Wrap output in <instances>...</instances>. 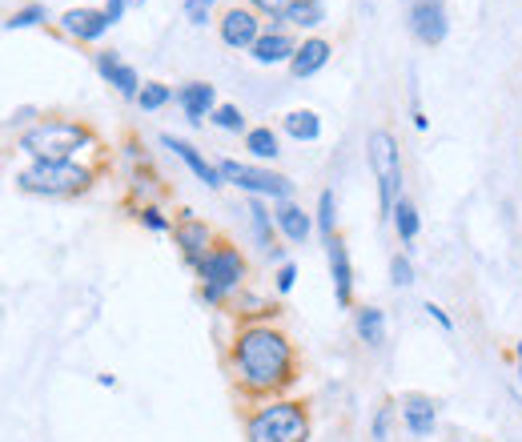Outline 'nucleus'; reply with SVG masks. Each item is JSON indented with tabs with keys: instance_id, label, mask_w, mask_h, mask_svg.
Segmentation results:
<instances>
[{
	"instance_id": "nucleus-1",
	"label": "nucleus",
	"mask_w": 522,
	"mask_h": 442,
	"mask_svg": "<svg viewBox=\"0 0 522 442\" xmlns=\"http://www.w3.org/2000/svg\"><path fill=\"white\" fill-rule=\"evenodd\" d=\"M233 370L245 390H257V394L282 390L294 378V346L286 334L270 326H249L233 342Z\"/></svg>"
},
{
	"instance_id": "nucleus-2",
	"label": "nucleus",
	"mask_w": 522,
	"mask_h": 442,
	"mask_svg": "<svg viewBox=\"0 0 522 442\" xmlns=\"http://www.w3.org/2000/svg\"><path fill=\"white\" fill-rule=\"evenodd\" d=\"M249 442H310V414L302 402H270L249 418Z\"/></svg>"
},
{
	"instance_id": "nucleus-3",
	"label": "nucleus",
	"mask_w": 522,
	"mask_h": 442,
	"mask_svg": "<svg viewBox=\"0 0 522 442\" xmlns=\"http://www.w3.org/2000/svg\"><path fill=\"white\" fill-rule=\"evenodd\" d=\"M85 145H89V129L69 121H45L21 137V149L33 153L37 161H73V153Z\"/></svg>"
},
{
	"instance_id": "nucleus-4",
	"label": "nucleus",
	"mask_w": 522,
	"mask_h": 442,
	"mask_svg": "<svg viewBox=\"0 0 522 442\" xmlns=\"http://www.w3.org/2000/svg\"><path fill=\"white\" fill-rule=\"evenodd\" d=\"M366 157L378 181V201H382V217L394 213L398 205V189H402V157H398V141L386 129H374L366 141Z\"/></svg>"
},
{
	"instance_id": "nucleus-5",
	"label": "nucleus",
	"mask_w": 522,
	"mask_h": 442,
	"mask_svg": "<svg viewBox=\"0 0 522 442\" xmlns=\"http://www.w3.org/2000/svg\"><path fill=\"white\" fill-rule=\"evenodd\" d=\"M21 189L45 193V197H69V193L89 189V169L73 161H37L33 169L21 173Z\"/></svg>"
},
{
	"instance_id": "nucleus-6",
	"label": "nucleus",
	"mask_w": 522,
	"mask_h": 442,
	"mask_svg": "<svg viewBox=\"0 0 522 442\" xmlns=\"http://www.w3.org/2000/svg\"><path fill=\"white\" fill-rule=\"evenodd\" d=\"M197 274H201V294H205V302H221L229 290L241 286V278H245V258H241L233 246H217V250L205 254V262L197 266Z\"/></svg>"
},
{
	"instance_id": "nucleus-7",
	"label": "nucleus",
	"mask_w": 522,
	"mask_h": 442,
	"mask_svg": "<svg viewBox=\"0 0 522 442\" xmlns=\"http://www.w3.org/2000/svg\"><path fill=\"white\" fill-rule=\"evenodd\" d=\"M225 181H233L237 189L245 193H257V197H278V201H290L294 193V181L282 177V173H270V169H257V165H241V161H221L217 165Z\"/></svg>"
},
{
	"instance_id": "nucleus-8",
	"label": "nucleus",
	"mask_w": 522,
	"mask_h": 442,
	"mask_svg": "<svg viewBox=\"0 0 522 442\" xmlns=\"http://www.w3.org/2000/svg\"><path fill=\"white\" fill-rule=\"evenodd\" d=\"M410 29L422 45H442L450 25H446V5L442 0H414L410 9Z\"/></svg>"
},
{
	"instance_id": "nucleus-9",
	"label": "nucleus",
	"mask_w": 522,
	"mask_h": 442,
	"mask_svg": "<svg viewBox=\"0 0 522 442\" xmlns=\"http://www.w3.org/2000/svg\"><path fill=\"white\" fill-rule=\"evenodd\" d=\"M402 422L414 438H430L434 426H438V402L426 398V394H406L402 398Z\"/></svg>"
},
{
	"instance_id": "nucleus-10",
	"label": "nucleus",
	"mask_w": 522,
	"mask_h": 442,
	"mask_svg": "<svg viewBox=\"0 0 522 442\" xmlns=\"http://www.w3.org/2000/svg\"><path fill=\"white\" fill-rule=\"evenodd\" d=\"M326 254H330V274H334V298H338L342 310H350V302H354V270H350V254H346V246H342L338 238L326 242Z\"/></svg>"
},
{
	"instance_id": "nucleus-11",
	"label": "nucleus",
	"mask_w": 522,
	"mask_h": 442,
	"mask_svg": "<svg viewBox=\"0 0 522 442\" xmlns=\"http://www.w3.org/2000/svg\"><path fill=\"white\" fill-rule=\"evenodd\" d=\"M209 242H213V234H209L205 221L185 217L181 226H177V246H181V254H185V262H189V266H201V262H205Z\"/></svg>"
},
{
	"instance_id": "nucleus-12",
	"label": "nucleus",
	"mask_w": 522,
	"mask_h": 442,
	"mask_svg": "<svg viewBox=\"0 0 522 442\" xmlns=\"http://www.w3.org/2000/svg\"><path fill=\"white\" fill-rule=\"evenodd\" d=\"M257 37H261V33H257V17H253V13L233 9V13L221 17V41H225L229 49H253Z\"/></svg>"
},
{
	"instance_id": "nucleus-13",
	"label": "nucleus",
	"mask_w": 522,
	"mask_h": 442,
	"mask_svg": "<svg viewBox=\"0 0 522 442\" xmlns=\"http://www.w3.org/2000/svg\"><path fill=\"white\" fill-rule=\"evenodd\" d=\"M161 145H165V149H173V153H177V157H181V161H185V165H189V169H193V173H197V177H201L209 189H217V185L225 181V177H221V169H217V165H209V161H205V157H201V153H197L189 141H181V137L165 133V137H161Z\"/></svg>"
},
{
	"instance_id": "nucleus-14",
	"label": "nucleus",
	"mask_w": 522,
	"mask_h": 442,
	"mask_svg": "<svg viewBox=\"0 0 522 442\" xmlns=\"http://www.w3.org/2000/svg\"><path fill=\"white\" fill-rule=\"evenodd\" d=\"M177 101H181V109H185V117H189L193 125H201L205 113L217 109V93H213V85H205V81H189V85H181Z\"/></svg>"
},
{
	"instance_id": "nucleus-15",
	"label": "nucleus",
	"mask_w": 522,
	"mask_h": 442,
	"mask_svg": "<svg viewBox=\"0 0 522 442\" xmlns=\"http://www.w3.org/2000/svg\"><path fill=\"white\" fill-rule=\"evenodd\" d=\"M65 29L73 37H81V41H97V37L109 33V17H105V9H69Z\"/></svg>"
},
{
	"instance_id": "nucleus-16",
	"label": "nucleus",
	"mask_w": 522,
	"mask_h": 442,
	"mask_svg": "<svg viewBox=\"0 0 522 442\" xmlns=\"http://www.w3.org/2000/svg\"><path fill=\"white\" fill-rule=\"evenodd\" d=\"M294 53H298V45L286 37V33H266V37H257V45H253V61L257 65H278V61H294Z\"/></svg>"
},
{
	"instance_id": "nucleus-17",
	"label": "nucleus",
	"mask_w": 522,
	"mask_h": 442,
	"mask_svg": "<svg viewBox=\"0 0 522 442\" xmlns=\"http://www.w3.org/2000/svg\"><path fill=\"white\" fill-rule=\"evenodd\" d=\"M274 221H278V230L290 238V242H306L310 238V230H314V221H310V213L306 209H298L294 201H282L278 205V213H274Z\"/></svg>"
},
{
	"instance_id": "nucleus-18",
	"label": "nucleus",
	"mask_w": 522,
	"mask_h": 442,
	"mask_svg": "<svg viewBox=\"0 0 522 442\" xmlns=\"http://www.w3.org/2000/svg\"><path fill=\"white\" fill-rule=\"evenodd\" d=\"M97 69H101V77H105L109 85H117L125 97H137V93H141L137 73H133L129 65H121V61H117V53H101V57H97Z\"/></svg>"
},
{
	"instance_id": "nucleus-19",
	"label": "nucleus",
	"mask_w": 522,
	"mask_h": 442,
	"mask_svg": "<svg viewBox=\"0 0 522 442\" xmlns=\"http://www.w3.org/2000/svg\"><path fill=\"white\" fill-rule=\"evenodd\" d=\"M326 61H330V45L314 37V41L298 45V53H294V61H290V73H294V77H314Z\"/></svg>"
},
{
	"instance_id": "nucleus-20",
	"label": "nucleus",
	"mask_w": 522,
	"mask_h": 442,
	"mask_svg": "<svg viewBox=\"0 0 522 442\" xmlns=\"http://www.w3.org/2000/svg\"><path fill=\"white\" fill-rule=\"evenodd\" d=\"M358 338L366 346H382L386 342V314L378 306H362L358 310Z\"/></svg>"
},
{
	"instance_id": "nucleus-21",
	"label": "nucleus",
	"mask_w": 522,
	"mask_h": 442,
	"mask_svg": "<svg viewBox=\"0 0 522 442\" xmlns=\"http://www.w3.org/2000/svg\"><path fill=\"white\" fill-rule=\"evenodd\" d=\"M249 226H253V234H257L261 250L278 258V250H274V221H270V209L261 205V201H249Z\"/></svg>"
},
{
	"instance_id": "nucleus-22",
	"label": "nucleus",
	"mask_w": 522,
	"mask_h": 442,
	"mask_svg": "<svg viewBox=\"0 0 522 442\" xmlns=\"http://www.w3.org/2000/svg\"><path fill=\"white\" fill-rule=\"evenodd\" d=\"M394 226H398V238L410 246L414 238H418V230H422V221H418V209H414V201H406V197H398V205H394Z\"/></svg>"
},
{
	"instance_id": "nucleus-23",
	"label": "nucleus",
	"mask_w": 522,
	"mask_h": 442,
	"mask_svg": "<svg viewBox=\"0 0 522 442\" xmlns=\"http://www.w3.org/2000/svg\"><path fill=\"white\" fill-rule=\"evenodd\" d=\"M286 133L298 137V141H318L322 121H318V113H310V109H294V113L286 117Z\"/></svg>"
},
{
	"instance_id": "nucleus-24",
	"label": "nucleus",
	"mask_w": 522,
	"mask_h": 442,
	"mask_svg": "<svg viewBox=\"0 0 522 442\" xmlns=\"http://www.w3.org/2000/svg\"><path fill=\"white\" fill-rule=\"evenodd\" d=\"M245 149L253 153V157H261V161H270V157H278L282 149H278V133L274 129H249L245 133Z\"/></svg>"
},
{
	"instance_id": "nucleus-25",
	"label": "nucleus",
	"mask_w": 522,
	"mask_h": 442,
	"mask_svg": "<svg viewBox=\"0 0 522 442\" xmlns=\"http://www.w3.org/2000/svg\"><path fill=\"white\" fill-rule=\"evenodd\" d=\"M322 17H326V9L318 5V0H294V5L286 9V21H294V25H302V29L322 25Z\"/></svg>"
},
{
	"instance_id": "nucleus-26",
	"label": "nucleus",
	"mask_w": 522,
	"mask_h": 442,
	"mask_svg": "<svg viewBox=\"0 0 522 442\" xmlns=\"http://www.w3.org/2000/svg\"><path fill=\"white\" fill-rule=\"evenodd\" d=\"M334 226H338V201H334V193L326 189L322 197H318V230H322V238L330 242V238H338L334 234Z\"/></svg>"
},
{
	"instance_id": "nucleus-27",
	"label": "nucleus",
	"mask_w": 522,
	"mask_h": 442,
	"mask_svg": "<svg viewBox=\"0 0 522 442\" xmlns=\"http://www.w3.org/2000/svg\"><path fill=\"white\" fill-rule=\"evenodd\" d=\"M213 125H221V129H229V133H241V129H245V117H241L237 105H217V109H213Z\"/></svg>"
},
{
	"instance_id": "nucleus-28",
	"label": "nucleus",
	"mask_w": 522,
	"mask_h": 442,
	"mask_svg": "<svg viewBox=\"0 0 522 442\" xmlns=\"http://www.w3.org/2000/svg\"><path fill=\"white\" fill-rule=\"evenodd\" d=\"M173 93L165 89V85H157V81H149V85H141V93H137V101H141V109H161L165 101H169Z\"/></svg>"
},
{
	"instance_id": "nucleus-29",
	"label": "nucleus",
	"mask_w": 522,
	"mask_h": 442,
	"mask_svg": "<svg viewBox=\"0 0 522 442\" xmlns=\"http://www.w3.org/2000/svg\"><path fill=\"white\" fill-rule=\"evenodd\" d=\"M41 21H45V5H29V9L13 13L5 25H9V29H33V25H41Z\"/></svg>"
},
{
	"instance_id": "nucleus-30",
	"label": "nucleus",
	"mask_w": 522,
	"mask_h": 442,
	"mask_svg": "<svg viewBox=\"0 0 522 442\" xmlns=\"http://www.w3.org/2000/svg\"><path fill=\"white\" fill-rule=\"evenodd\" d=\"M390 422H394V406L386 402V406H378V414H374V426H370L374 442H390Z\"/></svg>"
},
{
	"instance_id": "nucleus-31",
	"label": "nucleus",
	"mask_w": 522,
	"mask_h": 442,
	"mask_svg": "<svg viewBox=\"0 0 522 442\" xmlns=\"http://www.w3.org/2000/svg\"><path fill=\"white\" fill-rule=\"evenodd\" d=\"M390 282H394L398 290H406V286L414 282V266L406 262V254H398V258L390 262Z\"/></svg>"
},
{
	"instance_id": "nucleus-32",
	"label": "nucleus",
	"mask_w": 522,
	"mask_h": 442,
	"mask_svg": "<svg viewBox=\"0 0 522 442\" xmlns=\"http://www.w3.org/2000/svg\"><path fill=\"white\" fill-rule=\"evenodd\" d=\"M249 5L261 9V13H270V17H286V9H290L286 0H249Z\"/></svg>"
},
{
	"instance_id": "nucleus-33",
	"label": "nucleus",
	"mask_w": 522,
	"mask_h": 442,
	"mask_svg": "<svg viewBox=\"0 0 522 442\" xmlns=\"http://www.w3.org/2000/svg\"><path fill=\"white\" fill-rule=\"evenodd\" d=\"M185 13L193 25H205L209 21V5H201V0H185Z\"/></svg>"
},
{
	"instance_id": "nucleus-34",
	"label": "nucleus",
	"mask_w": 522,
	"mask_h": 442,
	"mask_svg": "<svg viewBox=\"0 0 522 442\" xmlns=\"http://www.w3.org/2000/svg\"><path fill=\"white\" fill-rule=\"evenodd\" d=\"M141 221H145L149 230H157V234H161V230H169V221H165L157 209H145V213H141Z\"/></svg>"
},
{
	"instance_id": "nucleus-35",
	"label": "nucleus",
	"mask_w": 522,
	"mask_h": 442,
	"mask_svg": "<svg viewBox=\"0 0 522 442\" xmlns=\"http://www.w3.org/2000/svg\"><path fill=\"white\" fill-rule=\"evenodd\" d=\"M426 314H430V318H434V322H438L442 330H454V322H450V314H446L442 306H434V302H426Z\"/></svg>"
},
{
	"instance_id": "nucleus-36",
	"label": "nucleus",
	"mask_w": 522,
	"mask_h": 442,
	"mask_svg": "<svg viewBox=\"0 0 522 442\" xmlns=\"http://www.w3.org/2000/svg\"><path fill=\"white\" fill-rule=\"evenodd\" d=\"M294 278H298V270H294V266H282V274H278V290L290 294V290H294Z\"/></svg>"
},
{
	"instance_id": "nucleus-37",
	"label": "nucleus",
	"mask_w": 522,
	"mask_h": 442,
	"mask_svg": "<svg viewBox=\"0 0 522 442\" xmlns=\"http://www.w3.org/2000/svg\"><path fill=\"white\" fill-rule=\"evenodd\" d=\"M125 5H129V0H109V5H105V17H109V25H117V21H121Z\"/></svg>"
},
{
	"instance_id": "nucleus-38",
	"label": "nucleus",
	"mask_w": 522,
	"mask_h": 442,
	"mask_svg": "<svg viewBox=\"0 0 522 442\" xmlns=\"http://www.w3.org/2000/svg\"><path fill=\"white\" fill-rule=\"evenodd\" d=\"M514 358H518V374H522V342H518V350H514Z\"/></svg>"
},
{
	"instance_id": "nucleus-39",
	"label": "nucleus",
	"mask_w": 522,
	"mask_h": 442,
	"mask_svg": "<svg viewBox=\"0 0 522 442\" xmlns=\"http://www.w3.org/2000/svg\"><path fill=\"white\" fill-rule=\"evenodd\" d=\"M129 5H145V0H129Z\"/></svg>"
},
{
	"instance_id": "nucleus-40",
	"label": "nucleus",
	"mask_w": 522,
	"mask_h": 442,
	"mask_svg": "<svg viewBox=\"0 0 522 442\" xmlns=\"http://www.w3.org/2000/svg\"><path fill=\"white\" fill-rule=\"evenodd\" d=\"M201 5H213V0H201Z\"/></svg>"
}]
</instances>
